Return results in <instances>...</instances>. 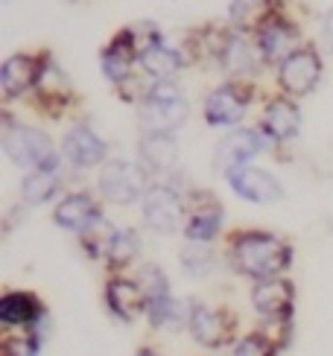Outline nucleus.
Listing matches in <instances>:
<instances>
[{"label":"nucleus","mask_w":333,"mask_h":356,"mask_svg":"<svg viewBox=\"0 0 333 356\" xmlns=\"http://www.w3.org/2000/svg\"><path fill=\"white\" fill-rule=\"evenodd\" d=\"M293 245L281 234H269L263 228H240L225 236V260L231 272L249 277L251 284L266 277H281L293 266Z\"/></svg>","instance_id":"f257e3e1"},{"label":"nucleus","mask_w":333,"mask_h":356,"mask_svg":"<svg viewBox=\"0 0 333 356\" xmlns=\"http://www.w3.org/2000/svg\"><path fill=\"white\" fill-rule=\"evenodd\" d=\"M0 143L3 152L15 167L21 170H44V172H59L62 158H59L53 140L47 138V131H41L36 126H24L12 117V111L3 108V129H0Z\"/></svg>","instance_id":"f03ea898"},{"label":"nucleus","mask_w":333,"mask_h":356,"mask_svg":"<svg viewBox=\"0 0 333 356\" xmlns=\"http://www.w3.org/2000/svg\"><path fill=\"white\" fill-rule=\"evenodd\" d=\"M251 309L263 318V327L275 333L281 342L290 345L293 339V316H295V284L286 275L266 277L251 284L249 292Z\"/></svg>","instance_id":"7ed1b4c3"},{"label":"nucleus","mask_w":333,"mask_h":356,"mask_svg":"<svg viewBox=\"0 0 333 356\" xmlns=\"http://www.w3.org/2000/svg\"><path fill=\"white\" fill-rule=\"evenodd\" d=\"M187 330L193 342L205 350H222L234 348L240 333V318L231 307L225 304H205V301H190V321Z\"/></svg>","instance_id":"20e7f679"},{"label":"nucleus","mask_w":333,"mask_h":356,"mask_svg":"<svg viewBox=\"0 0 333 356\" xmlns=\"http://www.w3.org/2000/svg\"><path fill=\"white\" fill-rule=\"evenodd\" d=\"M149 175L141 161H129V158H109L100 167L97 175V196L109 204L129 207L134 202H141L146 196V190L153 187Z\"/></svg>","instance_id":"39448f33"},{"label":"nucleus","mask_w":333,"mask_h":356,"mask_svg":"<svg viewBox=\"0 0 333 356\" xmlns=\"http://www.w3.org/2000/svg\"><path fill=\"white\" fill-rule=\"evenodd\" d=\"M257 85L251 79H229L217 85L202 102V114L208 126L219 129H237L246 120V111L254 102Z\"/></svg>","instance_id":"423d86ee"},{"label":"nucleus","mask_w":333,"mask_h":356,"mask_svg":"<svg viewBox=\"0 0 333 356\" xmlns=\"http://www.w3.org/2000/svg\"><path fill=\"white\" fill-rule=\"evenodd\" d=\"M275 146L278 143L266 135L261 123L257 126H237L225 138H219V143L214 146V170L229 178L240 167H249V161L254 155L275 149Z\"/></svg>","instance_id":"0eeeda50"},{"label":"nucleus","mask_w":333,"mask_h":356,"mask_svg":"<svg viewBox=\"0 0 333 356\" xmlns=\"http://www.w3.org/2000/svg\"><path fill=\"white\" fill-rule=\"evenodd\" d=\"M222 202L205 187H187L185 190V234L187 243H214L222 234Z\"/></svg>","instance_id":"6e6552de"},{"label":"nucleus","mask_w":333,"mask_h":356,"mask_svg":"<svg viewBox=\"0 0 333 356\" xmlns=\"http://www.w3.org/2000/svg\"><path fill=\"white\" fill-rule=\"evenodd\" d=\"M144 225L155 234H176L185 228V193L178 187L155 181L141 199Z\"/></svg>","instance_id":"1a4fd4ad"},{"label":"nucleus","mask_w":333,"mask_h":356,"mask_svg":"<svg viewBox=\"0 0 333 356\" xmlns=\"http://www.w3.org/2000/svg\"><path fill=\"white\" fill-rule=\"evenodd\" d=\"M322 79V56L313 44H304L301 50H295L281 67H275V82L278 94L298 99L313 94V88Z\"/></svg>","instance_id":"9d476101"},{"label":"nucleus","mask_w":333,"mask_h":356,"mask_svg":"<svg viewBox=\"0 0 333 356\" xmlns=\"http://www.w3.org/2000/svg\"><path fill=\"white\" fill-rule=\"evenodd\" d=\"M254 41H257V50L263 56V65H269V67H281L295 50L304 47L301 26L286 9H281L275 18L254 35Z\"/></svg>","instance_id":"9b49d317"},{"label":"nucleus","mask_w":333,"mask_h":356,"mask_svg":"<svg viewBox=\"0 0 333 356\" xmlns=\"http://www.w3.org/2000/svg\"><path fill=\"white\" fill-rule=\"evenodd\" d=\"M73 97H77L73 82L68 79V73L59 67L53 62V56H50L47 65H44V70H41L38 85L33 88V94H29V106H33L36 111H41V117H53V120H59V117H65L73 108Z\"/></svg>","instance_id":"f8f14e48"},{"label":"nucleus","mask_w":333,"mask_h":356,"mask_svg":"<svg viewBox=\"0 0 333 356\" xmlns=\"http://www.w3.org/2000/svg\"><path fill=\"white\" fill-rule=\"evenodd\" d=\"M47 58H50L47 50L9 56L3 62V67H0V91H3V102H12V99H21L26 94H33V88L38 85Z\"/></svg>","instance_id":"ddd939ff"},{"label":"nucleus","mask_w":333,"mask_h":356,"mask_svg":"<svg viewBox=\"0 0 333 356\" xmlns=\"http://www.w3.org/2000/svg\"><path fill=\"white\" fill-rule=\"evenodd\" d=\"M62 158L73 170H94L109 161V143L97 135V129H91L88 123H77L62 138Z\"/></svg>","instance_id":"4468645a"},{"label":"nucleus","mask_w":333,"mask_h":356,"mask_svg":"<svg viewBox=\"0 0 333 356\" xmlns=\"http://www.w3.org/2000/svg\"><path fill=\"white\" fill-rule=\"evenodd\" d=\"M102 298H105L109 313L123 324H134L141 316H146V295L138 284V277L109 275L105 289H102Z\"/></svg>","instance_id":"2eb2a0df"},{"label":"nucleus","mask_w":333,"mask_h":356,"mask_svg":"<svg viewBox=\"0 0 333 356\" xmlns=\"http://www.w3.org/2000/svg\"><path fill=\"white\" fill-rule=\"evenodd\" d=\"M44 318H50V313L33 289H6L3 298H0L3 330H33Z\"/></svg>","instance_id":"dca6fc26"},{"label":"nucleus","mask_w":333,"mask_h":356,"mask_svg":"<svg viewBox=\"0 0 333 356\" xmlns=\"http://www.w3.org/2000/svg\"><path fill=\"white\" fill-rule=\"evenodd\" d=\"M229 187L237 193L240 199H246L251 204H275L284 199V187L275 175L263 167H240L237 172H231L229 178Z\"/></svg>","instance_id":"f3484780"},{"label":"nucleus","mask_w":333,"mask_h":356,"mask_svg":"<svg viewBox=\"0 0 333 356\" xmlns=\"http://www.w3.org/2000/svg\"><path fill=\"white\" fill-rule=\"evenodd\" d=\"M138 161L153 178H173L178 170V140L173 135L144 131L138 140Z\"/></svg>","instance_id":"a211bd4d"},{"label":"nucleus","mask_w":333,"mask_h":356,"mask_svg":"<svg viewBox=\"0 0 333 356\" xmlns=\"http://www.w3.org/2000/svg\"><path fill=\"white\" fill-rule=\"evenodd\" d=\"M261 65H263V56H261V50H257L254 35H246V33L231 29V35H229V41H225L217 67H222L231 79H251Z\"/></svg>","instance_id":"6ab92c4d"},{"label":"nucleus","mask_w":333,"mask_h":356,"mask_svg":"<svg viewBox=\"0 0 333 356\" xmlns=\"http://www.w3.org/2000/svg\"><path fill=\"white\" fill-rule=\"evenodd\" d=\"M190 117V102L187 99H146L138 106V126L153 135H173L176 129H181Z\"/></svg>","instance_id":"aec40b11"},{"label":"nucleus","mask_w":333,"mask_h":356,"mask_svg":"<svg viewBox=\"0 0 333 356\" xmlns=\"http://www.w3.org/2000/svg\"><path fill=\"white\" fill-rule=\"evenodd\" d=\"M100 213H102V207H100V199L94 196V193L91 190H73L53 207V222L62 231L82 234Z\"/></svg>","instance_id":"412c9836"},{"label":"nucleus","mask_w":333,"mask_h":356,"mask_svg":"<svg viewBox=\"0 0 333 356\" xmlns=\"http://www.w3.org/2000/svg\"><path fill=\"white\" fill-rule=\"evenodd\" d=\"M261 126H263V131H266V135L275 140L278 146L295 140L298 129H301V111H298V106H295V99L284 97V94L269 97L266 106H263Z\"/></svg>","instance_id":"4be33fe9"},{"label":"nucleus","mask_w":333,"mask_h":356,"mask_svg":"<svg viewBox=\"0 0 333 356\" xmlns=\"http://www.w3.org/2000/svg\"><path fill=\"white\" fill-rule=\"evenodd\" d=\"M284 9V0H234L229 6V26L237 33L257 35Z\"/></svg>","instance_id":"5701e85b"},{"label":"nucleus","mask_w":333,"mask_h":356,"mask_svg":"<svg viewBox=\"0 0 333 356\" xmlns=\"http://www.w3.org/2000/svg\"><path fill=\"white\" fill-rule=\"evenodd\" d=\"M185 65H187L185 53L170 47V44H164V41L149 44V47H144L138 56V70L146 79H176L178 73L185 70Z\"/></svg>","instance_id":"b1692460"},{"label":"nucleus","mask_w":333,"mask_h":356,"mask_svg":"<svg viewBox=\"0 0 333 356\" xmlns=\"http://www.w3.org/2000/svg\"><path fill=\"white\" fill-rule=\"evenodd\" d=\"M117 234H120V228H117L105 213H100V216L91 222V225H88L82 234H77V236H79V245H82V251H85L88 260H105V257H109V248H111L114 240H117Z\"/></svg>","instance_id":"393cba45"},{"label":"nucleus","mask_w":333,"mask_h":356,"mask_svg":"<svg viewBox=\"0 0 333 356\" xmlns=\"http://www.w3.org/2000/svg\"><path fill=\"white\" fill-rule=\"evenodd\" d=\"M141 251H144V243H141L138 231H134V228H120L114 245L109 248V257L102 260L105 272H109V275H123L129 266L141 257Z\"/></svg>","instance_id":"a878e982"},{"label":"nucleus","mask_w":333,"mask_h":356,"mask_svg":"<svg viewBox=\"0 0 333 356\" xmlns=\"http://www.w3.org/2000/svg\"><path fill=\"white\" fill-rule=\"evenodd\" d=\"M47 324L50 318H44L33 330H6L0 339V356H38L47 339Z\"/></svg>","instance_id":"bb28decb"},{"label":"nucleus","mask_w":333,"mask_h":356,"mask_svg":"<svg viewBox=\"0 0 333 356\" xmlns=\"http://www.w3.org/2000/svg\"><path fill=\"white\" fill-rule=\"evenodd\" d=\"M59 187H62V178L59 172H44V170H33L21 178V199L24 204H44L50 202Z\"/></svg>","instance_id":"cd10ccee"},{"label":"nucleus","mask_w":333,"mask_h":356,"mask_svg":"<svg viewBox=\"0 0 333 356\" xmlns=\"http://www.w3.org/2000/svg\"><path fill=\"white\" fill-rule=\"evenodd\" d=\"M181 269L185 275H190L193 280H205L217 266V254H214V243H185L181 245Z\"/></svg>","instance_id":"c85d7f7f"},{"label":"nucleus","mask_w":333,"mask_h":356,"mask_svg":"<svg viewBox=\"0 0 333 356\" xmlns=\"http://www.w3.org/2000/svg\"><path fill=\"white\" fill-rule=\"evenodd\" d=\"M281 342L272 336L266 327L249 330L237 339V345L231 348V356H281Z\"/></svg>","instance_id":"c756f323"},{"label":"nucleus","mask_w":333,"mask_h":356,"mask_svg":"<svg viewBox=\"0 0 333 356\" xmlns=\"http://www.w3.org/2000/svg\"><path fill=\"white\" fill-rule=\"evenodd\" d=\"M149 97L146 99H161V102H173V99H185L181 85L176 79H149Z\"/></svg>","instance_id":"7c9ffc66"},{"label":"nucleus","mask_w":333,"mask_h":356,"mask_svg":"<svg viewBox=\"0 0 333 356\" xmlns=\"http://www.w3.org/2000/svg\"><path fill=\"white\" fill-rule=\"evenodd\" d=\"M322 44H325V50L333 56V9L322 18Z\"/></svg>","instance_id":"2f4dec72"},{"label":"nucleus","mask_w":333,"mask_h":356,"mask_svg":"<svg viewBox=\"0 0 333 356\" xmlns=\"http://www.w3.org/2000/svg\"><path fill=\"white\" fill-rule=\"evenodd\" d=\"M134 356H158V350L153 345H141L138 350H134Z\"/></svg>","instance_id":"473e14b6"}]
</instances>
